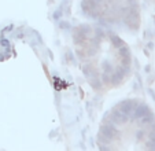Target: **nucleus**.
Returning a JSON list of instances; mask_svg holds the SVG:
<instances>
[{"mask_svg":"<svg viewBox=\"0 0 155 151\" xmlns=\"http://www.w3.org/2000/svg\"><path fill=\"white\" fill-rule=\"evenodd\" d=\"M80 69L96 91L122 85L132 70V54L124 40L104 28L80 25L73 35Z\"/></svg>","mask_w":155,"mask_h":151,"instance_id":"nucleus-1","label":"nucleus"},{"mask_svg":"<svg viewBox=\"0 0 155 151\" xmlns=\"http://www.w3.org/2000/svg\"><path fill=\"white\" fill-rule=\"evenodd\" d=\"M82 10L88 17L110 25L137 29L140 23L137 0H82Z\"/></svg>","mask_w":155,"mask_h":151,"instance_id":"nucleus-3","label":"nucleus"},{"mask_svg":"<svg viewBox=\"0 0 155 151\" xmlns=\"http://www.w3.org/2000/svg\"><path fill=\"white\" fill-rule=\"evenodd\" d=\"M97 144L102 150H155V116L139 100H125L104 116Z\"/></svg>","mask_w":155,"mask_h":151,"instance_id":"nucleus-2","label":"nucleus"}]
</instances>
